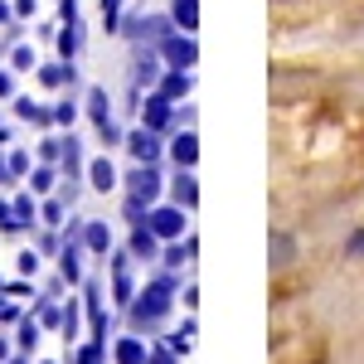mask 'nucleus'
Here are the masks:
<instances>
[{
	"label": "nucleus",
	"instance_id": "obj_6",
	"mask_svg": "<svg viewBox=\"0 0 364 364\" xmlns=\"http://www.w3.org/2000/svg\"><path fill=\"white\" fill-rule=\"evenodd\" d=\"M170 151H175V161H180V166H195V151H199V146H195V136L185 132V136L170 146Z\"/></svg>",
	"mask_w": 364,
	"mask_h": 364
},
{
	"label": "nucleus",
	"instance_id": "obj_9",
	"mask_svg": "<svg viewBox=\"0 0 364 364\" xmlns=\"http://www.w3.org/2000/svg\"><path fill=\"white\" fill-rule=\"evenodd\" d=\"M63 282H78V248H63V262H58Z\"/></svg>",
	"mask_w": 364,
	"mask_h": 364
},
{
	"label": "nucleus",
	"instance_id": "obj_12",
	"mask_svg": "<svg viewBox=\"0 0 364 364\" xmlns=\"http://www.w3.org/2000/svg\"><path fill=\"white\" fill-rule=\"evenodd\" d=\"M132 248H136V257H151V252H156V238H151V233H136Z\"/></svg>",
	"mask_w": 364,
	"mask_h": 364
},
{
	"label": "nucleus",
	"instance_id": "obj_3",
	"mask_svg": "<svg viewBox=\"0 0 364 364\" xmlns=\"http://www.w3.org/2000/svg\"><path fill=\"white\" fill-rule=\"evenodd\" d=\"M166 54H170V63H175V68H190V63H195V44H190V39H170Z\"/></svg>",
	"mask_w": 364,
	"mask_h": 364
},
{
	"label": "nucleus",
	"instance_id": "obj_18",
	"mask_svg": "<svg viewBox=\"0 0 364 364\" xmlns=\"http://www.w3.org/2000/svg\"><path fill=\"white\" fill-rule=\"evenodd\" d=\"M44 364H54V360H44Z\"/></svg>",
	"mask_w": 364,
	"mask_h": 364
},
{
	"label": "nucleus",
	"instance_id": "obj_4",
	"mask_svg": "<svg viewBox=\"0 0 364 364\" xmlns=\"http://www.w3.org/2000/svg\"><path fill=\"white\" fill-rule=\"evenodd\" d=\"M92 190H117V170H112V161H92Z\"/></svg>",
	"mask_w": 364,
	"mask_h": 364
},
{
	"label": "nucleus",
	"instance_id": "obj_2",
	"mask_svg": "<svg viewBox=\"0 0 364 364\" xmlns=\"http://www.w3.org/2000/svg\"><path fill=\"white\" fill-rule=\"evenodd\" d=\"M156 195V170H136L132 175V209H141V199Z\"/></svg>",
	"mask_w": 364,
	"mask_h": 364
},
{
	"label": "nucleus",
	"instance_id": "obj_17",
	"mask_svg": "<svg viewBox=\"0 0 364 364\" xmlns=\"http://www.w3.org/2000/svg\"><path fill=\"white\" fill-rule=\"evenodd\" d=\"M15 10H20V15H34V0H15Z\"/></svg>",
	"mask_w": 364,
	"mask_h": 364
},
{
	"label": "nucleus",
	"instance_id": "obj_10",
	"mask_svg": "<svg viewBox=\"0 0 364 364\" xmlns=\"http://www.w3.org/2000/svg\"><path fill=\"white\" fill-rule=\"evenodd\" d=\"M175 199H180V204H195V180H190V175L175 180Z\"/></svg>",
	"mask_w": 364,
	"mask_h": 364
},
{
	"label": "nucleus",
	"instance_id": "obj_5",
	"mask_svg": "<svg viewBox=\"0 0 364 364\" xmlns=\"http://www.w3.org/2000/svg\"><path fill=\"white\" fill-rule=\"evenodd\" d=\"M132 156L151 166V161H156V136H151V132H136V136H132Z\"/></svg>",
	"mask_w": 364,
	"mask_h": 364
},
{
	"label": "nucleus",
	"instance_id": "obj_8",
	"mask_svg": "<svg viewBox=\"0 0 364 364\" xmlns=\"http://www.w3.org/2000/svg\"><path fill=\"white\" fill-rule=\"evenodd\" d=\"M117 360L122 364H146V350H141L136 340H122V345H117Z\"/></svg>",
	"mask_w": 364,
	"mask_h": 364
},
{
	"label": "nucleus",
	"instance_id": "obj_1",
	"mask_svg": "<svg viewBox=\"0 0 364 364\" xmlns=\"http://www.w3.org/2000/svg\"><path fill=\"white\" fill-rule=\"evenodd\" d=\"M180 228H185L180 209H156V214H151V233H161V238H175Z\"/></svg>",
	"mask_w": 364,
	"mask_h": 364
},
{
	"label": "nucleus",
	"instance_id": "obj_11",
	"mask_svg": "<svg viewBox=\"0 0 364 364\" xmlns=\"http://www.w3.org/2000/svg\"><path fill=\"white\" fill-rule=\"evenodd\" d=\"M87 248H92V252H102V248H107V228H102V224H92V228H87Z\"/></svg>",
	"mask_w": 364,
	"mask_h": 364
},
{
	"label": "nucleus",
	"instance_id": "obj_13",
	"mask_svg": "<svg viewBox=\"0 0 364 364\" xmlns=\"http://www.w3.org/2000/svg\"><path fill=\"white\" fill-rule=\"evenodd\" d=\"M34 345H39V331H34V321H25L20 326V350H34Z\"/></svg>",
	"mask_w": 364,
	"mask_h": 364
},
{
	"label": "nucleus",
	"instance_id": "obj_15",
	"mask_svg": "<svg viewBox=\"0 0 364 364\" xmlns=\"http://www.w3.org/2000/svg\"><path fill=\"white\" fill-rule=\"evenodd\" d=\"M117 5H122V0H102V20H107V29H117Z\"/></svg>",
	"mask_w": 364,
	"mask_h": 364
},
{
	"label": "nucleus",
	"instance_id": "obj_7",
	"mask_svg": "<svg viewBox=\"0 0 364 364\" xmlns=\"http://www.w3.org/2000/svg\"><path fill=\"white\" fill-rule=\"evenodd\" d=\"M175 20L185 29H195V20H199V0H175Z\"/></svg>",
	"mask_w": 364,
	"mask_h": 364
},
{
	"label": "nucleus",
	"instance_id": "obj_14",
	"mask_svg": "<svg viewBox=\"0 0 364 364\" xmlns=\"http://www.w3.org/2000/svg\"><path fill=\"white\" fill-rule=\"evenodd\" d=\"M15 68H20V73L34 68V49H15Z\"/></svg>",
	"mask_w": 364,
	"mask_h": 364
},
{
	"label": "nucleus",
	"instance_id": "obj_16",
	"mask_svg": "<svg viewBox=\"0 0 364 364\" xmlns=\"http://www.w3.org/2000/svg\"><path fill=\"white\" fill-rule=\"evenodd\" d=\"M54 185V170H34V190H49Z\"/></svg>",
	"mask_w": 364,
	"mask_h": 364
}]
</instances>
